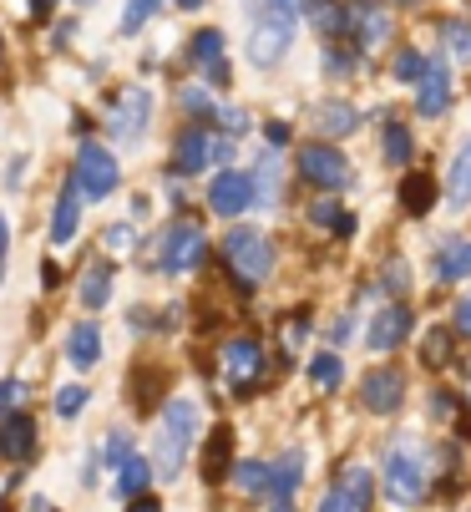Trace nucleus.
I'll use <instances>...</instances> for the list:
<instances>
[{"instance_id": "4c0bfd02", "label": "nucleus", "mask_w": 471, "mask_h": 512, "mask_svg": "<svg viewBox=\"0 0 471 512\" xmlns=\"http://www.w3.org/2000/svg\"><path fill=\"white\" fill-rule=\"evenodd\" d=\"M178 102H183V112H193V117H213V112H218V102L208 97V87H183Z\"/></svg>"}, {"instance_id": "6ab92c4d", "label": "nucleus", "mask_w": 471, "mask_h": 512, "mask_svg": "<svg viewBox=\"0 0 471 512\" xmlns=\"http://www.w3.org/2000/svg\"><path fill=\"white\" fill-rule=\"evenodd\" d=\"M360 396H365L370 411H396L406 401V376L401 371H370L365 386H360Z\"/></svg>"}, {"instance_id": "a211bd4d", "label": "nucleus", "mask_w": 471, "mask_h": 512, "mask_svg": "<svg viewBox=\"0 0 471 512\" xmlns=\"http://www.w3.org/2000/svg\"><path fill=\"white\" fill-rule=\"evenodd\" d=\"M82 183L76 178H66V188H61V198H56V213H51V239L56 244H71L76 239V224H82Z\"/></svg>"}, {"instance_id": "a878e982", "label": "nucleus", "mask_w": 471, "mask_h": 512, "mask_svg": "<svg viewBox=\"0 0 471 512\" xmlns=\"http://www.w3.org/2000/svg\"><path fill=\"white\" fill-rule=\"evenodd\" d=\"M436 274H441V279H466V274H471V239H451V244H441V254H436Z\"/></svg>"}, {"instance_id": "0eeeda50", "label": "nucleus", "mask_w": 471, "mask_h": 512, "mask_svg": "<svg viewBox=\"0 0 471 512\" xmlns=\"http://www.w3.org/2000/svg\"><path fill=\"white\" fill-rule=\"evenodd\" d=\"M208 259V239L198 224H173L163 239H157V269L163 274H188Z\"/></svg>"}, {"instance_id": "4d7b16f0", "label": "nucleus", "mask_w": 471, "mask_h": 512, "mask_svg": "<svg viewBox=\"0 0 471 512\" xmlns=\"http://www.w3.org/2000/svg\"><path fill=\"white\" fill-rule=\"evenodd\" d=\"M0 56H6V41H0Z\"/></svg>"}, {"instance_id": "7c9ffc66", "label": "nucleus", "mask_w": 471, "mask_h": 512, "mask_svg": "<svg viewBox=\"0 0 471 512\" xmlns=\"http://www.w3.org/2000/svg\"><path fill=\"white\" fill-rule=\"evenodd\" d=\"M309 376H314V386H320V391H335L345 381V365H340V355H314L309 360Z\"/></svg>"}, {"instance_id": "8fccbe9b", "label": "nucleus", "mask_w": 471, "mask_h": 512, "mask_svg": "<svg viewBox=\"0 0 471 512\" xmlns=\"http://www.w3.org/2000/svg\"><path fill=\"white\" fill-rule=\"evenodd\" d=\"M21 183H26V158H16V163H11V178H6V188H21Z\"/></svg>"}, {"instance_id": "393cba45", "label": "nucleus", "mask_w": 471, "mask_h": 512, "mask_svg": "<svg viewBox=\"0 0 471 512\" xmlns=\"http://www.w3.org/2000/svg\"><path fill=\"white\" fill-rule=\"evenodd\" d=\"M441 46H446V61L471 66V21H466V16L441 21Z\"/></svg>"}, {"instance_id": "72a5a7b5", "label": "nucleus", "mask_w": 471, "mask_h": 512, "mask_svg": "<svg viewBox=\"0 0 471 512\" xmlns=\"http://www.w3.org/2000/svg\"><path fill=\"white\" fill-rule=\"evenodd\" d=\"M279 198V168L274 158H259V173H254V203H274Z\"/></svg>"}, {"instance_id": "b1692460", "label": "nucleus", "mask_w": 471, "mask_h": 512, "mask_svg": "<svg viewBox=\"0 0 471 512\" xmlns=\"http://www.w3.org/2000/svg\"><path fill=\"white\" fill-rule=\"evenodd\" d=\"M157 477V467L147 462V457H127L122 467H117V497L122 502H132L137 492H147V482Z\"/></svg>"}, {"instance_id": "1a4fd4ad", "label": "nucleus", "mask_w": 471, "mask_h": 512, "mask_svg": "<svg viewBox=\"0 0 471 512\" xmlns=\"http://www.w3.org/2000/svg\"><path fill=\"white\" fill-rule=\"evenodd\" d=\"M147 122H152V92L147 87H127L122 97H112L107 127H112L117 142H142L147 137Z\"/></svg>"}, {"instance_id": "f8f14e48", "label": "nucleus", "mask_w": 471, "mask_h": 512, "mask_svg": "<svg viewBox=\"0 0 471 512\" xmlns=\"http://www.w3.org/2000/svg\"><path fill=\"white\" fill-rule=\"evenodd\" d=\"M451 66H446V56H426V71L416 77V112L421 117H441V112H451Z\"/></svg>"}, {"instance_id": "a18cd8bd", "label": "nucleus", "mask_w": 471, "mask_h": 512, "mask_svg": "<svg viewBox=\"0 0 471 512\" xmlns=\"http://www.w3.org/2000/svg\"><path fill=\"white\" fill-rule=\"evenodd\" d=\"M107 249H132V229L127 224H112L107 229Z\"/></svg>"}, {"instance_id": "f03ea898", "label": "nucleus", "mask_w": 471, "mask_h": 512, "mask_svg": "<svg viewBox=\"0 0 471 512\" xmlns=\"http://www.w3.org/2000/svg\"><path fill=\"white\" fill-rule=\"evenodd\" d=\"M193 436H198V406L188 396L168 401L163 421H157V442H152V467H157L163 482H173L183 472V462L193 452Z\"/></svg>"}, {"instance_id": "2f4dec72", "label": "nucleus", "mask_w": 471, "mask_h": 512, "mask_svg": "<svg viewBox=\"0 0 471 512\" xmlns=\"http://www.w3.org/2000/svg\"><path fill=\"white\" fill-rule=\"evenodd\" d=\"M309 218H314L320 229H330V234H350V229H355V218H350L340 203H314V208H309Z\"/></svg>"}, {"instance_id": "7ed1b4c3", "label": "nucleus", "mask_w": 471, "mask_h": 512, "mask_svg": "<svg viewBox=\"0 0 471 512\" xmlns=\"http://www.w3.org/2000/svg\"><path fill=\"white\" fill-rule=\"evenodd\" d=\"M385 497L396 502V507H416L426 497V457L416 442H401L385 452Z\"/></svg>"}, {"instance_id": "39448f33", "label": "nucleus", "mask_w": 471, "mask_h": 512, "mask_svg": "<svg viewBox=\"0 0 471 512\" xmlns=\"http://www.w3.org/2000/svg\"><path fill=\"white\" fill-rule=\"evenodd\" d=\"M233 158V137H218V132H208V127H188L183 137H178V148H173V168L178 173H203V168H213V163H228Z\"/></svg>"}, {"instance_id": "20e7f679", "label": "nucleus", "mask_w": 471, "mask_h": 512, "mask_svg": "<svg viewBox=\"0 0 471 512\" xmlns=\"http://www.w3.org/2000/svg\"><path fill=\"white\" fill-rule=\"evenodd\" d=\"M223 264L233 269V279H239L244 289H254L274 274V244L259 229H233L223 239Z\"/></svg>"}, {"instance_id": "2eb2a0df", "label": "nucleus", "mask_w": 471, "mask_h": 512, "mask_svg": "<svg viewBox=\"0 0 471 512\" xmlns=\"http://www.w3.org/2000/svg\"><path fill=\"white\" fill-rule=\"evenodd\" d=\"M350 41L360 46V51H375V46H385V36H390V11L385 6H350Z\"/></svg>"}, {"instance_id": "412c9836", "label": "nucleus", "mask_w": 471, "mask_h": 512, "mask_svg": "<svg viewBox=\"0 0 471 512\" xmlns=\"http://www.w3.org/2000/svg\"><path fill=\"white\" fill-rule=\"evenodd\" d=\"M66 355H71V365L76 371H92V365L102 360V330L87 320V325H71V335H66Z\"/></svg>"}, {"instance_id": "f704fd0d", "label": "nucleus", "mask_w": 471, "mask_h": 512, "mask_svg": "<svg viewBox=\"0 0 471 512\" xmlns=\"http://www.w3.org/2000/svg\"><path fill=\"white\" fill-rule=\"evenodd\" d=\"M233 482L244 492H269V462H239L233 467Z\"/></svg>"}, {"instance_id": "4468645a", "label": "nucleus", "mask_w": 471, "mask_h": 512, "mask_svg": "<svg viewBox=\"0 0 471 512\" xmlns=\"http://www.w3.org/2000/svg\"><path fill=\"white\" fill-rule=\"evenodd\" d=\"M36 421L26 411H0V462H31Z\"/></svg>"}, {"instance_id": "3c124183", "label": "nucleus", "mask_w": 471, "mask_h": 512, "mask_svg": "<svg viewBox=\"0 0 471 512\" xmlns=\"http://www.w3.org/2000/svg\"><path fill=\"white\" fill-rule=\"evenodd\" d=\"M6 254H11V229H6V218H0V269H6Z\"/></svg>"}, {"instance_id": "603ef678", "label": "nucleus", "mask_w": 471, "mask_h": 512, "mask_svg": "<svg viewBox=\"0 0 471 512\" xmlns=\"http://www.w3.org/2000/svg\"><path fill=\"white\" fill-rule=\"evenodd\" d=\"M51 11H56V0H31V16H36V21H46Z\"/></svg>"}, {"instance_id": "e433bc0d", "label": "nucleus", "mask_w": 471, "mask_h": 512, "mask_svg": "<svg viewBox=\"0 0 471 512\" xmlns=\"http://www.w3.org/2000/svg\"><path fill=\"white\" fill-rule=\"evenodd\" d=\"M127 457H132V436H127V431H112V436H107V447H102V467L117 472Z\"/></svg>"}, {"instance_id": "5701e85b", "label": "nucleus", "mask_w": 471, "mask_h": 512, "mask_svg": "<svg viewBox=\"0 0 471 512\" xmlns=\"http://www.w3.org/2000/svg\"><path fill=\"white\" fill-rule=\"evenodd\" d=\"M76 295H82V305H87V310H102V305L112 300V264H107V259H97V264L82 274V284H76Z\"/></svg>"}, {"instance_id": "bb28decb", "label": "nucleus", "mask_w": 471, "mask_h": 512, "mask_svg": "<svg viewBox=\"0 0 471 512\" xmlns=\"http://www.w3.org/2000/svg\"><path fill=\"white\" fill-rule=\"evenodd\" d=\"M446 193H451V203H456V208H466V203H471V137H466V148H461V153H456V163H451Z\"/></svg>"}, {"instance_id": "49530a36", "label": "nucleus", "mask_w": 471, "mask_h": 512, "mask_svg": "<svg viewBox=\"0 0 471 512\" xmlns=\"http://www.w3.org/2000/svg\"><path fill=\"white\" fill-rule=\"evenodd\" d=\"M127 512H163V502H157L152 492H137V497L127 502Z\"/></svg>"}, {"instance_id": "79ce46f5", "label": "nucleus", "mask_w": 471, "mask_h": 512, "mask_svg": "<svg viewBox=\"0 0 471 512\" xmlns=\"http://www.w3.org/2000/svg\"><path fill=\"white\" fill-rule=\"evenodd\" d=\"M223 457H228V431H218V436H213V447H208V477L223 472Z\"/></svg>"}, {"instance_id": "6e6552de", "label": "nucleus", "mask_w": 471, "mask_h": 512, "mask_svg": "<svg viewBox=\"0 0 471 512\" xmlns=\"http://www.w3.org/2000/svg\"><path fill=\"white\" fill-rule=\"evenodd\" d=\"M299 178L304 183H314V188H325V193H335V188H350V158L340 153V148H330V142H309V148L299 153Z\"/></svg>"}, {"instance_id": "9b49d317", "label": "nucleus", "mask_w": 471, "mask_h": 512, "mask_svg": "<svg viewBox=\"0 0 471 512\" xmlns=\"http://www.w3.org/2000/svg\"><path fill=\"white\" fill-rule=\"evenodd\" d=\"M208 208H213L218 218H239V213H249V208H254V178L239 173V168H223V173L208 183Z\"/></svg>"}, {"instance_id": "a19ab883", "label": "nucleus", "mask_w": 471, "mask_h": 512, "mask_svg": "<svg viewBox=\"0 0 471 512\" xmlns=\"http://www.w3.org/2000/svg\"><path fill=\"white\" fill-rule=\"evenodd\" d=\"M325 71H330V77H350V71H355V56L340 51V46H330V51H325Z\"/></svg>"}, {"instance_id": "c9c22d12", "label": "nucleus", "mask_w": 471, "mask_h": 512, "mask_svg": "<svg viewBox=\"0 0 471 512\" xmlns=\"http://www.w3.org/2000/svg\"><path fill=\"white\" fill-rule=\"evenodd\" d=\"M82 406H87V386H61V391H56V416H61V421L82 416Z\"/></svg>"}, {"instance_id": "37998d69", "label": "nucleus", "mask_w": 471, "mask_h": 512, "mask_svg": "<svg viewBox=\"0 0 471 512\" xmlns=\"http://www.w3.org/2000/svg\"><path fill=\"white\" fill-rule=\"evenodd\" d=\"M451 330L471 340V295H466V300H456V310H451Z\"/></svg>"}, {"instance_id": "6e6d98bb", "label": "nucleus", "mask_w": 471, "mask_h": 512, "mask_svg": "<svg viewBox=\"0 0 471 512\" xmlns=\"http://www.w3.org/2000/svg\"><path fill=\"white\" fill-rule=\"evenodd\" d=\"M76 6H92V0H76Z\"/></svg>"}, {"instance_id": "9d476101", "label": "nucleus", "mask_w": 471, "mask_h": 512, "mask_svg": "<svg viewBox=\"0 0 471 512\" xmlns=\"http://www.w3.org/2000/svg\"><path fill=\"white\" fill-rule=\"evenodd\" d=\"M71 178L82 183L87 198H107V193L117 188V158L102 148V142H82V148H76V168H71Z\"/></svg>"}, {"instance_id": "c03bdc74", "label": "nucleus", "mask_w": 471, "mask_h": 512, "mask_svg": "<svg viewBox=\"0 0 471 512\" xmlns=\"http://www.w3.org/2000/svg\"><path fill=\"white\" fill-rule=\"evenodd\" d=\"M213 117H218V122H223V127H228V132H244V127H249V117H244V112H239V107H218V112H213Z\"/></svg>"}, {"instance_id": "f257e3e1", "label": "nucleus", "mask_w": 471, "mask_h": 512, "mask_svg": "<svg viewBox=\"0 0 471 512\" xmlns=\"http://www.w3.org/2000/svg\"><path fill=\"white\" fill-rule=\"evenodd\" d=\"M299 16H304V0H259L254 26H249V61L254 66H279L284 51L294 46Z\"/></svg>"}, {"instance_id": "c85d7f7f", "label": "nucleus", "mask_w": 471, "mask_h": 512, "mask_svg": "<svg viewBox=\"0 0 471 512\" xmlns=\"http://www.w3.org/2000/svg\"><path fill=\"white\" fill-rule=\"evenodd\" d=\"M380 153H385V163H390V168H406V163H411V153H416V142H411V132H406L401 122H390V127H385V148H380Z\"/></svg>"}, {"instance_id": "cd10ccee", "label": "nucleus", "mask_w": 471, "mask_h": 512, "mask_svg": "<svg viewBox=\"0 0 471 512\" xmlns=\"http://www.w3.org/2000/svg\"><path fill=\"white\" fill-rule=\"evenodd\" d=\"M355 122H360V112L350 102H325L320 107V132L325 137H345V132H355Z\"/></svg>"}, {"instance_id": "c756f323", "label": "nucleus", "mask_w": 471, "mask_h": 512, "mask_svg": "<svg viewBox=\"0 0 471 512\" xmlns=\"http://www.w3.org/2000/svg\"><path fill=\"white\" fill-rule=\"evenodd\" d=\"M401 203H406V213H411V218H426V208L436 203L431 178H406V183H401Z\"/></svg>"}, {"instance_id": "f3484780", "label": "nucleus", "mask_w": 471, "mask_h": 512, "mask_svg": "<svg viewBox=\"0 0 471 512\" xmlns=\"http://www.w3.org/2000/svg\"><path fill=\"white\" fill-rule=\"evenodd\" d=\"M411 310L406 305H385L375 320H370V350H396V345H406V335H411Z\"/></svg>"}, {"instance_id": "dca6fc26", "label": "nucleus", "mask_w": 471, "mask_h": 512, "mask_svg": "<svg viewBox=\"0 0 471 512\" xmlns=\"http://www.w3.org/2000/svg\"><path fill=\"white\" fill-rule=\"evenodd\" d=\"M188 61H193V66L203 71L208 82H218V87H223V82H228V56H223V31H213V26H208V31H198V36L188 41Z\"/></svg>"}, {"instance_id": "09e8293b", "label": "nucleus", "mask_w": 471, "mask_h": 512, "mask_svg": "<svg viewBox=\"0 0 471 512\" xmlns=\"http://www.w3.org/2000/svg\"><path fill=\"white\" fill-rule=\"evenodd\" d=\"M264 137H269V148H284V142H289V127H284V122H269Z\"/></svg>"}, {"instance_id": "ea45409f", "label": "nucleus", "mask_w": 471, "mask_h": 512, "mask_svg": "<svg viewBox=\"0 0 471 512\" xmlns=\"http://www.w3.org/2000/svg\"><path fill=\"white\" fill-rule=\"evenodd\" d=\"M446 355H451V335H446V330L426 335V350H421V360H426V365H441Z\"/></svg>"}, {"instance_id": "4be33fe9", "label": "nucleus", "mask_w": 471, "mask_h": 512, "mask_svg": "<svg viewBox=\"0 0 471 512\" xmlns=\"http://www.w3.org/2000/svg\"><path fill=\"white\" fill-rule=\"evenodd\" d=\"M304 16L320 36H340L350 26V6H340V0H304Z\"/></svg>"}, {"instance_id": "473e14b6", "label": "nucleus", "mask_w": 471, "mask_h": 512, "mask_svg": "<svg viewBox=\"0 0 471 512\" xmlns=\"http://www.w3.org/2000/svg\"><path fill=\"white\" fill-rule=\"evenodd\" d=\"M157 6H163V0H127V11H122V26H117V31H122V36H137V31L157 16Z\"/></svg>"}, {"instance_id": "58836bf2", "label": "nucleus", "mask_w": 471, "mask_h": 512, "mask_svg": "<svg viewBox=\"0 0 471 512\" xmlns=\"http://www.w3.org/2000/svg\"><path fill=\"white\" fill-rule=\"evenodd\" d=\"M421 71H426V56H421L416 46H406V51L396 56V77H401V82H416Z\"/></svg>"}, {"instance_id": "ddd939ff", "label": "nucleus", "mask_w": 471, "mask_h": 512, "mask_svg": "<svg viewBox=\"0 0 471 512\" xmlns=\"http://www.w3.org/2000/svg\"><path fill=\"white\" fill-rule=\"evenodd\" d=\"M370 497H375V477L365 467H350L340 472V482L325 492L320 512H370Z\"/></svg>"}, {"instance_id": "423d86ee", "label": "nucleus", "mask_w": 471, "mask_h": 512, "mask_svg": "<svg viewBox=\"0 0 471 512\" xmlns=\"http://www.w3.org/2000/svg\"><path fill=\"white\" fill-rule=\"evenodd\" d=\"M223 376H228V386L239 391V396L259 391V386H264V376H269L264 345H259V340H249V335L228 340V345H223Z\"/></svg>"}, {"instance_id": "5fc2aeb1", "label": "nucleus", "mask_w": 471, "mask_h": 512, "mask_svg": "<svg viewBox=\"0 0 471 512\" xmlns=\"http://www.w3.org/2000/svg\"><path fill=\"white\" fill-rule=\"evenodd\" d=\"M203 6V0H178V11H198Z\"/></svg>"}, {"instance_id": "aec40b11", "label": "nucleus", "mask_w": 471, "mask_h": 512, "mask_svg": "<svg viewBox=\"0 0 471 512\" xmlns=\"http://www.w3.org/2000/svg\"><path fill=\"white\" fill-rule=\"evenodd\" d=\"M299 477H304V452H284L279 462H269V502H294Z\"/></svg>"}, {"instance_id": "864d4df0", "label": "nucleus", "mask_w": 471, "mask_h": 512, "mask_svg": "<svg viewBox=\"0 0 471 512\" xmlns=\"http://www.w3.org/2000/svg\"><path fill=\"white\" fill-rule=\"evenodd\" d=\"M299 340H304V325H289V330H284V345L299 350Z\"/></svg>"}, {"instance_id": "de8ad7c7", "label": "nucleus", "mask_w": 471, "mask_h": 512, "mask_svg": "<svg viewBox=\"0 0 471 512\" xmlns=\"http://www.w3.org/2000/svg\"><path fill=\"white\" fill-rule=\"evenodd\" d=\"M21 401V381H0V411H11Z\"/></svg>"}]
</instances>
